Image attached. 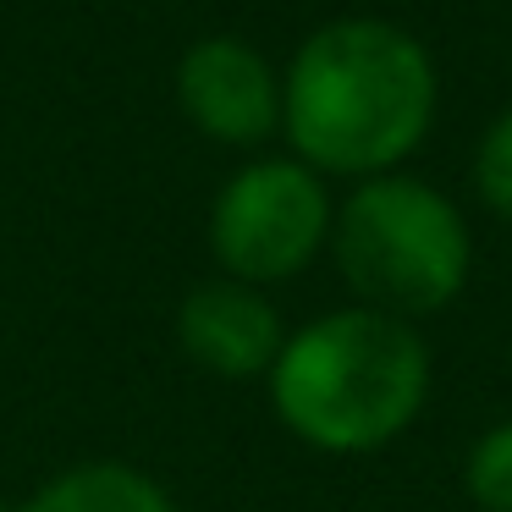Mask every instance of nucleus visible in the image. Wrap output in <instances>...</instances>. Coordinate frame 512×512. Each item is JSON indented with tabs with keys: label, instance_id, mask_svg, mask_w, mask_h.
Instances as JSON below:
<instances>
[{
	"label": "nucleus",
	"instance_id": "1",
	"mask_svg": "<svg viewBox=\"0 0 512 512\" xmlns=\"http://www.w3.org/2000/svg\"><path fill=\"white\" fill-rule=\"evenodd\" d=\"M441 111V72L391 17H331L281 72V138L325 182L402 171Z\"/></svg>",
	"mask_w": 512,
	"mask_h": 512
},
{
	"label": "nucleus",
	"instance_id": "2",
	"mask_svg": "<svg viewBox=\"0 0 512 512\" xmlns=\"http://www.w3.org/2000/svg\"><path fill=\"white\" fill-rule=\"evenodd\" d=\"M435 358L413 320L364 309H325L287 331L265 391L276 424L325 457H369L408 435L430 408Z\"/></svg>",
	"mask_w": 512,
	"mask_h": 512
},
{
	"label": "nucleus",
	"instance_id": "3",
	"mask_svg": "<svg viewBox=\"0 0 512 512\" xmlns=\"http://www.w3.org/2000/svg\"><path fill=\"white\" fill-rule=\"evenodd\" d=\"M331 259L364 309L419 325L463 298L474 276V232L446 188L413 171H386L353 182L336 204Z\"/></svg>",
	"mask_w": 512,
	"mask_h": 512
},
{
	"label": "nucleus",
	"instance_id": "4",
	"mask_svg": "<svg viewBox=\"0 0 512 512\" xmlns=\"http://www.w3.org/2000/svg\"><path fill=\"white\" fill-rule=\"evenodd\" d=\"M331 226L336 199L320 171L292 155H259L221 182L204 237L221 276L270 292L331 248Z\"/></svg>",
	"mask_w": 512,
	"mask_h": 512
},
{
	"label": "nucleus",
	"instance_id": "5",
	"mask_svg": "<svg viewBox=\"0 0 512 512\" xmlns=\"http://www.w3.org/2000/svg\"><path fill=\"white\" fill-rule=\"evenodd\" d=\"M177 105L210 144L259 149L281 133V72L248 39L210 34L182 50Z\"/></svg>",
	"mask_w": 512,
	"mask_h": 512
},
{
	"label": "nucleus",
	"instance_id": "6",
	"mask_svg": "<svg viewBox=\"0 0 512 512\" xmlns=\"http://www.w3.org/2000/svg\"><path fill=\"white\" fill-rule=\"evenodd\" d=\"M281 342L287 325L265 287L210 276L177 303V347L215 380H265L281 358Z\"/></svg>",
	"mask_w": 512,
	"mask_h": 512
},
{
	"label": "nucleus",
	"instance_id": "7",
	"mask_svg": "<svg viewBox=\"0 0 512 512\" xmlns=\"http://www.w3.org/2000/svg\"><path fill=\"white\" fill-rule=\"evenodd\" d=\"M12 512H182V507L149 468L122 463V457H94V463L61 468Z\"/></svg>",
	"mask_w": 512,
	"mask_h": 512
},
{
	"label": "nucleus",
	"instance_id": "8",
	"mask_svg": "<svg viewBox=\"0 0 512 512\" xmlns=\"http://www.w3.org/2000/svg\"><path fill=\"white\" fill-rule=\"evenodd\" d=\"M463 490L479 512H512V419L479 430L463 457Z\"/></svg>",
	"mask_w": 512,
	"mask_h": 512
},
{
	"label": "nucleus",
	"instance_id": "9",
	"mask_svg": "<svg viewBox=\"0 0 512 512\" xmlns=\"http://www.w3.org/2000/svg\"><path fill=\"white\" fill-rule=\"evenodd\" d=\"M474 193L496 221H512V105L490 116L474 149Z\"/></svg>",
	"mask_w": 512,
	"mask_h": 512
}]
</instances>
